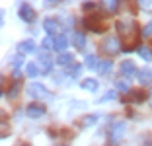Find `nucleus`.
<instances>
[{
	"label": "nucleus",
	"instance_id": "f257e3e1",
	"mask_svg": "<svg viewBox=\"0 0 152 146\" xmlns=\"http://www.w3.org/2000/svg\"><path fill=\"white\" fill-rule=\"evenodd\" d=\"M84 26H86V29L94 31V33H102V31H105L103 16H102V14H96V12H92V14H90V18L84 20Z\"/></svg>",
	"mask_w": 152,
	"mask_h": 146
},
{
	"label": "nucleus",
	"instance_id": "f03ea898",
	"mask_svg": "<svg viewBox=\"0 0 152 146\" xmlns=\"http://www.w3.org/2000/svg\"><path fill=\"white\" fill-rule=\"evenodd\" d=\"M115 26H117V31H119V35H121V37H133V35H134V31H137V23H134L131 18L119 20Z\"/></svg>",
	"mask_w": 152,
	"mask_h": 146
},
{
	"label": "nucleus",
	"instance_id": "7ed1b4c3",
	"mask_svg": "<svg viewBox=\"0 0 152 146\" xmlns=\"http://www.w3.org/2000/svg\"><path fill=\"white\" fill-rule=\"evenodd\" d=\"M102 49L105 51V53L109 55V57H115L117 53H119L121 49H123V45H121V41L117 39V37H107V39L103 41Z\"/></svg>",
	"mask_w": 152,
	"mask_h": 146
},
{
	"label": "nucleus",
	"instance_id": "20e7f679",
	"mask_svg": "<svg viewBox=\"0 0 152 146\" xmlns=\"http://www.w3.org/2000/svg\"><path fill=\"white\" fill-rule=\"evenodd\" d=\"M18 16H20V20H22V22H26V23H33V22L37 20L35 10H33L29 4H22V6H20Z\"/></svg>",
	"mask_w": 152,
	"mask_h": 146
},
{
	"label": "nucleus",
	"instance_id": "39448f33",
	"mask_svg": "<svg viewBox=\"0 0 152 146\" xmlns=\"http://www.w3.org/2000/svg\"><path fill=\"white\" fill-rule=\"evenodd\" d=\"M27 93L31 97H37V99H51L53 97V93H49L47 90H45V86H41V84H31V86H27Z\"/></svg>",
	"mask_w": 152,
	"mask_h": 146
},
{
	"label": "nucleus",
	"instance_id": "423d86ee",
	"mask_svg": "<svg viewBox=\"0 0 152 146\" xmlns=\"http://www.w3.org/2000/svg\"><path fill=\"white\" fill-rule=\"evenodd\" d=\"M26 113H27V117H31V119H39V117L45 115V105L43 103H29Z\"/></svg>",
	"mask_w": 152,
	"mask_h": 146
},
{
	"label": "nucleus",
	"instance_id": "0eeeda50",
	"mask_svg": "<svg viewBox=\"0 0 152 146\" xmlns=\"http://www.w3.org/2000/svg\"><path fill=\"white\" fill-rule=\"evenodd\" d=\"M43 27H45V31H47L49 35H58V33H61V23H58V20H55V18H47L43 22Z\"/></svg>",
	"mask_w": 152,
	"mask_h": 146
},
{
	"label": "nucleus",
	"instance_id": "6e6552de",
	"mask_svg": "<svg viewBox=\"0 0 152 146\" xmlns=\"http://www.w3.org/2000/svg\"><path fill=\"white\" fill-rule=\"evenodd\" d=\"M137 80H139V84H142V86H150L152 84V70H148V68L137 70Z\"/></svg>",
	"mask_w": 152,
	"mask_h": 146
},
{
	"label": "nucleus",
	"instance_id": "1a4fd4ad",
	"mask_svg": "<svg viewBox=\"0 0 152 146\" xmlns=\"http://www.w3.org/2000/svg\"><path fill=\"white\" fill-rule=\"evenodd\" d=\"M119 68H121V74L123 76H133L134 72H137V64H134L133 61H123Z\"/></svg>",
	"mask_w": 152,
	"mask_h": 146
},
{
	"label": "nucleus",
	"instance_id": "9d476101",
	"mask_svg": "<svg viewBox=\"0 0 152 146\" xmlns=\"http://www.w3.org/2000/svg\"><path fill=\"white\" fill-rule=\"evenodd\" d=\"M66 47H68L66 37L64 35H55V39H53V49L55 51H64Z\"/></svg>",
	"mask_w": 152,
	"mask_h": 146
},
{
	"label": "nucleus",
	"instance_id": "9b49d317",
	"mask_svg": "<svg viewBox=\"0 0 152 146\" xmlns=\"http://www.w3.org/2000/svg\"><path fill=\"white\" fill-rule=\"evenodd\" d=\"M80 88L86 90V92H96V90H98V80L96 78H86V80H82Z\"/></svg>",
	"mask_w": 152,
	"mask_h": 146
},
{
	"label": "nucleus",
	"instance_id": "f8f14e48",
	"mask_svg": "<svg viewBox=\"0 0 152 146\" xmlns=\"http://www.w3.org/2000/svg\"><path fill=\"white\" fill-rule=\"evenodd\" d=\"M144 99H146V93H144V92H129L127 97H125V101H133V103L144 101Z\"/></svg>",
	"mask_w": 152,
	"mask_h": 146
},
{
	"label": "nucleus",
	"instance_id": "ddd939ff",
	"mask_svg": "<svg viewBox=\"0 0 152 146\" xmlns=\"http://www.w3.org/2000/svg\"><path fill=\"white\" fill-rule=\"evenodd\" d=\"M119 2H121V0H102V6L107 10V14H115L117 10H119V8H117Z\"/></svg>",
	"mask_w": 152,
	"mask_h": 146
},
{
	"label": "nucleus",
	"instance_id": "4468645a",
	"mask_svg": "<svg viewBox=\"0 0 152 146\" xmlns=\"http://www.w3.org/2000/svg\"><path fill=\"white\" fill-rule=\"evenodd\" d=\"M18 51L20 53H33V51H35V43H33L31 39L22 41V43L18 45Z\"/></svg>",
	"mask_w": 152,
	"mask_h": 146
},
{
	"label": "nucleus",
	"instance_id": "2eb2a0df",
	"mask_svg": "<svg viewBox=\"0 0 152 146\" xmlns=\"http://www.w3.org/2000/svg\"><path fill=\"white\" fill-rule=\"evenodd\" d=\"M72 61H74V57H72L70 53H63V51H61V55L57 57V62L61 64V66H66V64H72Z\"/></svg>",
	"mask_w": 152,
	"mask_h": 146
},
{
	"label": "nucleus",
	"instance_id": "dca6fc26",
	"mask_svg": "<svg viewBox=\"0 0 152 146\" xmlns=\"http://www.w3.org/2000/svg\"><path fill=\"white\" fill-rule=\"evenodd\" d=\"M96 123H98V115H86L78 125H80L82 128H88V127H94Z\"/></svg>",
	"mask_w": 152,
	"mask_h": 146
},
{
	"label": "nucleus",
	"instance_id": "f3484780",
	"mask_svg": "<svg viewBox=\"0 0 152 146\" xmlns=\"http://www.w3.org/2000/svg\"><path fill=\"white\" fill-rule=\"evenodd\" d=\"M39 64H41V74H49L51 72V61H49V57L47 55H41V58H39Z\"/></svg>",
	"mask_w": 152,
	"mask_h": 146
},
{
	"label": "nucleus",
	"instance_id": "a211bd4d",
	"mask_svg": "<svg viewBox=\"0 0 152 146\" xmlns=\"http://www.w3.org/2000/svg\"><path fill=\"white\" fill-rule=\"evenodd\" d=\"M18 93H20V82H14V84L10 86V90L6 92V97H8V99H16Z\"/></svg>",
	"mask_w": 152,
	"mask_h": 146
},
{
	"label": "nucleus",
	"instance_id": "6ab92c4d",
	"mask_svg": "<svg viewBox=\"0 0 152 146\" xmlns=\"http://www.w3.org/2000/svg\"><path fill=\"white\" fill-rule=\"evenodd\" d=\"M72 43L76 45V49H84L86 47V37L82 33H74L72 35Z\"/></svg>",
	"mask_w": 152,
	"mask_h": 146
},
{
	"label": "nucleus",
	"instance_id": "aec40b11",
	"mask_svg": "<svg viewBox=\"0 0 152 146\" xmlns=\"http://www.w3.org/2000/svg\"><path fill=\"white\" fill-rule=\"evenodd\" d=\"M26 74L29 76V78H35V76H37V74H41V72H39V68H37L35 62H29V64L26 66Z\"/></svg>",
	"mask_w": 152,
	"mask_h": 146
},
{
	"label": "nucleus",
	"instance_id": "412c9836",
	"mask_svg": "<svg viewBox=\"0 0 152 146\" xmlns=\"http://www.w3.org/2000/svg\"><path fill=\"white\" fill-rule=\"evenodd\" d=\"M115 86H117V90H119L121 93H129V92H131L129 84H127L125 80H117V82H115Z\"/></svg>",
	"mask_w": 152,
	"mask_h": 146
},
{
	"label": "nucleus",
	"instance_id": "4be33fe9",
	"mask_svg": "<svg viewBox=\"0 0 152 146\" xmlns=\"http://www.w3.org/2000/svg\"><path fill=\"white\" fill-rule=\"evenodd\" d=\"M84 62H86V66H88V68H96V66H98V58H96L94 55H86Z\"/></svg>",
	"mask_w": 152,
	"mask_h": 146
},
{
	"label": "nucleus",
	"instance_id": "5701e85b",
	"mask_svg": "<svg viewBox=\"0 0 152 146\" xmlns=\"http://www.w3.org/2000/svg\"><path fill=\"white\" fill-rule=\"evenodd\" d=\"M139 55L144 58V61H152V51L148 47H139Z\"/></svg>",
	"mask_w": 152,
	"mask_h": 146
},
{
	"label": "nucleus",
	"instance_id": "b1692460",
	"mask_svg": "<svg viewBox=\"0 0 152 146\" xmlns=\"http://www.w3.org/2000/svg\"><path fill=\"white\" fill-rule=\"evenodd\" d=\"M113 68V62L111 61H103L102 64H99V70H102V74H109V70Z\"/></svg>",
	"mask_w": 152,
	"mask_h": 146
},
{
	"label": "nucleus",
	"instance_id": "393cba45",
	"mask_svg": "<svg viewBox=\"0 0 152 146\" xmlns=\"http://www.w3.org/2000/svg\"><path fill=\"white\" fill-rule=\"evenodd\" d=\"M80 70H82L80 64H72V66H70V72H68V76H70V78H78V76H80Z\"/></svg>",
	"mask_w": 152,
	"mask_h": 146
},
{
	"label": "nucleus",
	"instance_id": "a878e982",
	"mask_svg": "<svg viewBox=\"0 0 152 146\" xmlns=\"http://www.w3.org/2000/svg\"><path fill=\"white\" fill-rule=\"evenodd\" d=\"M123 128H125V125H123V123H115V127H113V137H119V134L121 133H123Z\"/></svg>",
	"mask_w": 152,
	"mask_h": 146
},
{
	"label": "nucleus",
	"instance_id": "bb28decb",
	"mask_svg": "<svg viewBox=\"0 0 152 146\" xmlns=\"http://www.w3.org/2000/svg\"><path fill=\"white\" fill-rule=\"evenodd\" d=\"M142 37H146V39H150V37H152V22L146 23V27L142 29Z\"/></svg>",
	"mask_w": 152,
	"mask_h": 146
},
{
	"label": "nucleus",
	"instance_id": "cd10ccee",
	"mask_svg": "<svg viewBox=\"0 0 152 146\" xmlns=\"http://www.w3.org/2000/svg\"><path fill=\"white\" fill-rule=\"evenodd\" d=\"M115 97H117V93H115V92H107L105 96L102 97V99H99V101H102V103H105V101H109V99H115Z\"/></svg>",
	"mask_w": 152,
	"mask_h": 146
},
{
	"label": "nucleus",
	"instance_id": "c85d7f7f",
	"mask_svg": "<svg viewBox=\"0 0 152 146\" xmlns=\"http://www.w3.org/2000/svg\"><path fill=\"white\" fill-rule=\"evenodd\" d=\"M23 62V53H18L16 57H14V66H20Z\"/></svg>",
	"mask_w": 152,
	"mask_h": 146
},
{
	"label": "nucleus",
	"instance_id": "c756f323",
	"mask_svg": "<svg viewBox=\"0 0 152 146\" xmlns=\"http://www.w3.org/2000/svg\"><path fill=\"white\" fill-rule=\"evenodd\" d=\"M82 8H84L86 12H94L96 4H94V2H84V4H82Z\"/></svg>",
	"mask_w": 152,
	"mask_h": 146
},
{
	"label": "nucleus",
	"instance_id": "7c9ffc66",
	"mask_svg": "<svg viewBox=\"0 0 152 146\" xmlns=\"http://www.w3.org/2000/svg\"><path fill=\"white\" fill-rule=\"evenodd\" d=\"M139 2H140L142 6H150V0H139Z\"/></svg>",
	"mask_w": 152,
	"mask_h": 146
},
{
	"label": "nucleus",
	"instance_id": "2f4dec72",
	"mask_svg": "<svg viewBox=\"0 0 152 146\" xmlns=\"http://www.w3.org/2000/svg\"><path fill=\"white\" fill-rule=\"evenodd\" d=\"M55 2H63V0H45V4H55Z\"/></svg>",
	"mask_w": 152,
	"mask_h": 146
},
{
	"label": "nucleus",
	"instance_id": "473e14b6",
	"mask_svg": "<svg viewBox=\"0 0 152 146\" xmlns=\"http://www.w3.org/2000/svg\"><path fill=\"white\" fill-rule=\"evenodd\" d=\"M150 101H152V90H150Z\"/></svg>",
	"mask_w": 152,
	"mask_h": 146
}]
</instances>
